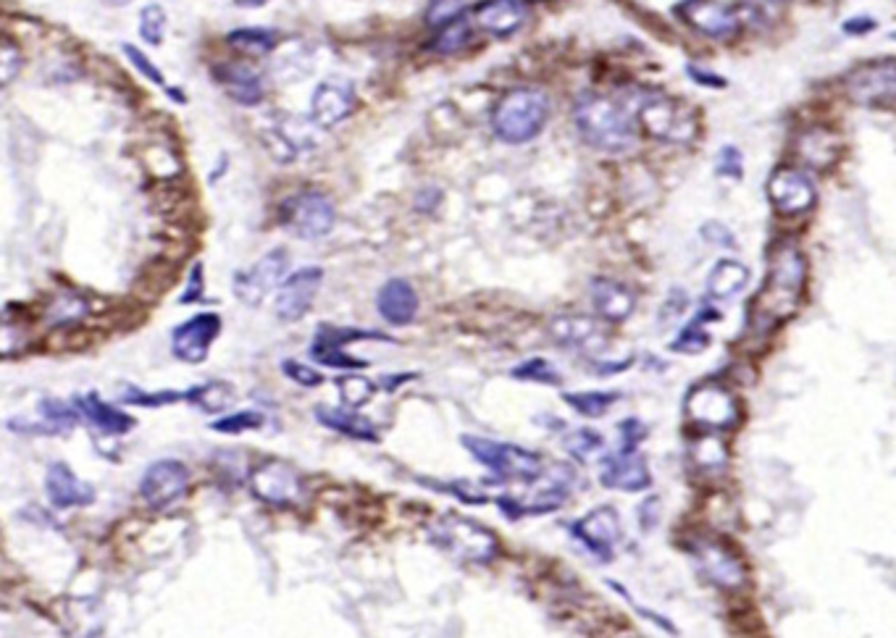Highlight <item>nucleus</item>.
I'll return each instance as SVG.
<instances>
[{"instance_id": "f257e3e1", "label": "nucleus", "mask_w": 896, "mask_h": 638, "mask_svg": "<svg viewBox=\"0 0 896 638\" xmlns=\"http://www.w3.org/2000/svg\"><path fill=\"white\" fill-rule=\"evenodd\" d=\"M807 287V260L794 242L781 240L770 247L768 274L749 305V326L768 337L796 313Z\"/></svg>"}, {"instance_id": "f03ea898", "label": "nucleus", "mask_w": 896, "mask_h": 638, "mask_svg": "<svg viewBox=\"0 0 896 638\" xmlns=\"http://www.w3.org/2000/svg\"><path fill=\"white\" fill-rule=\"evenodd\" d=\"M573 121L586 144L602 153H625L639 140L634 108L616 97L584 92L573 105Z\"/></svg>"}, {"instance_id": "7ed1b4c3", "label": "nucleus", "mask_w": 896, "mask_h": 638, "mask_svg": "<svg viewBox=\"0 0 896 638\" xmlns=\"http://www.w3.org/2000/svg\"><path fill=\"white\" fill-rule=\"evenodd\" d=\"M550 118V97L537 88L505 92L492 111V131L507 144L531 142Z\"/></svg>"}, {"instance_id": "20e7f679", "label": "nucleus", "mask_w": 896, "mask_h": 638, "mask_svg": "<svg viewBox=\"0 0 896 638\" xmlns=\"http://www.w3.org/2000/svg\"><path fill=\"white\" fill-rule=\"evenodd\" d=\"M429 542L466 565H490L499 555V538L494 531L458 512H445L429 525Z\"/></svg>"}, {"instance_id": "39448f33", "label": "nucleus", "mask_w": 896, "mask_h": 638, "mask_svg": "<svg viewBox=\"0 0 896 638\" xmlns=\"http://www.w3.org/2000/svg\"><path fill=\"white\" fill-rule=\"evenodd\" d=\"M460 444L471 452L476 463L484 465L494 473V478H490L486 484H499V482H520V484H533L544 471V460L537 452L524 450L518 444H507V442H494V439L486 437H473V433H463L460 437Z\"/></svg>"}, {"instance_id": "423d86ee", "label": "nucleus", "mask_w": 896, "mask_h": 638, "mask_svg": "<svg viewBox=\"0 0 896 638\" xmlns=\"http://www.w3.org/2000/svg\"><path fill=\"white\" fill-rule=\"evenodd\" d=\"M684 413H687L691 424L710 433L734 431L742 424L739 399L717 381H702V384L691 386L687 403H684Z\"/></svg>"}, {"instance_id": "0eeeda50", "label": "nucleus", "mask_w": 896, "mask_h": 638, "mask_svg": "<svg viewBox=\"0 0 896 638\" xmlns=\"http://www.w3.org/2000/svg\"><path fill=\"white\" fill-rule=\"evenodd\" d=\"M642 127L650 131L655 140L663 142H691L697 135L694 114L684 103L665 97L660 92H642V101L636 108Z\"/></svg>"}, {"instance_id": "6e6552de", "label": "nucleus", "mask_w": 896, "mask_h": 638, "mask_svg": "<svg viewBox=\"0 0 896 638\" xmlns=\"http://www.w3.org/2000/svg\"><path fill=\"white\" fill-rule=\"evenodd\" d=\"M334 221H337V210H334L332 200L315 189H302L282 202V227L298 240H324L332 234Z\"/></svg>"}, {"instance_id": "1a4fd4ad", "label": "nucleus", "mask_w": 896, "mask_h": 638, "mask_svg": "<svg viewBox=\"0 0 896 638\" xmlns=\"http://www.w3.org/2000/svg\"><path fill=\"white\" fill-rule=\"evenodd\" d=\"M364 339L394 341L392 337H387V334H379V332H364V328H353V326L321 324L313 332L308 352H311V358L315 360V363L334 368V371H364V368H368L366 360L351 358V355L345 352V347L351 345V341H364Z\"/></svg>"}, {"instance_id": "9d476101", "label": "nucleus", "mask_w": 896, "mask_h": 638, "mask_svg": "<svg viewBox=\"0 0 896 638\" xmlns=\"http://www.w3.org/2000/svg\"><path fill=\"white\" fill-rule=\"evenodd\" d=\"M687 549L691 560L700 568V573L708 578L710 583H715L717 589L736 591L747 583V570H744L742 560L734 555V549H731L723 538L697 536L691 538Z\"/></svg>"}, {"instance_id": "9b49d317", "label": "nucleus", "mask_w": 896, "mask_h": 638, "mask_svg": "<svg viewBox=\"0 0 896 638\" xmlns=\"http://www.w3.org/2000/svg\"><path fill=\"white\" fill-rule=\"evenodd\" d=\"M250 491L274 508H289L306 497V478L287 460H263L250 473Z\"/></svg>"}, {"instance_id": "f8f14e48", "label": "nucleus", "mask_w": 896, "mask_h": 638, "mask_svg": "<svg viewBox=\"0 0 896 638\" xmlns=\"http://www.w3.org/2000/svg\"><path fill=\"white\" fill-rule=\"evenodd\" d=\"M289 255L282 247L268 250L263 258H259L250 268H242L232 276V289L237 300L248 308H261L274 289L282 287L287 279Z\"/></svg>"}, {"instance_id": "ddd939ff", "label": "nucleus", "mask_w": 896, "mask_h": 638, "mask_svg": "<svg viewBox=\"0 0 896 638\" xmlns=\"http://www.w3.org/2000/svg\"><path fill=\"white\" fill-rule=\"evenodd\" d=\"M847 95L854 103L871 105V108H884V105L896 103V61L894 58H881V61H868L854 66L847 79Z\"/></svg>"}, {"instance_id": "4468645a", "label": "nucleus", "mask_w": 896, "mask_h": 638, "mask_svg": "<svg viewBox=\"0 0 896 638\" xmlns=\"http://www.w3.org/2000/svg\"><path fill=\"white\" fill-rule=\"evenodd\" d=\"M189 468L180 460H156L140 478V499L150 510H169L187 495Z\"/></svg>"}, {"instance_id": "2eb2a0df", "label": "nucleus", "mask_w": 896, "mask_h": 638, "mask_svg": "<svg viewBox=\"0 0 896 638\" xmlns=\"http://www.w3.org/2000/svg\"><path fill=\"white\" fill-rule=\"evenodd\" d=\"M678 16L694 32L710 39H721V43L739 37L742 32L739 11L726 3H717V0H684L678 5Z\"/></svg>"}, {"instance_id": "dca6fc26", "label": "nucleus", "mask_w": 896, "mask_h": 638, "mask_svg": "<svg viewBox=\"0 0 896 638\" xmlns=\"http://www.w3.org/2000/svg\"><path fill=\"white\" fill-rule=\"evenodd\" d=\"M221 334L219 313H197L171 332V352L189 366L206 363L210 345Z\"/></svg>"}, {"instance_id": "f3484780", "label": "nucleus", "mask_w": 896, "mask_h": 638, "mask_svg": "<svg viewBox=\"0 0 896 638\" xmlns=\"http://www.w3.org/2000/svg\"><path fill=\"white\" fill-rule=\"evenodd\" d=\"M768 197L776 213L802 216L815 206V184L800 169H776L768 179Z\"/></svg>"}, {"instance_id": "a211bd4d", "label": "nucleus", "mask_w": 896, "mask_h": 638, "mask_svg": "<svg viewBox=\"0 0 896 638\" xmlns=\"http://www.w3.org/2000/svg\"><path fill=\"white\" fill-rule=\"evenodd\" d=\"M571 534L584 544L591 555L599 557L602 562L612 560L616 544L621 542V518H618L616 508L605 504V508L591 510L582 521L571 525Z\"/></svg>"}, {"instance_id": "6ab92c4d", "label": "nucleus", "mask_w": 896, "mask_h": 638, "mask_svg": "<svg viewBox=\"0 0 896 638\" xmlns=\"http://www.w3.org/2000/svg\"><path fill=\"white\" fill-rule=\"evenodd\" d=\"M355 111V84L345 77L324 79L313 90L311 121L319 129H332Z\"/></svg>"}, {"instance_id": "aec40b11", "label": "nucleus", "mask_w": 896, "mask_h": 638, "mask_svg": "<svg viewBox=\"0 0 896 638\" xmlns=\"http://www.w3.org/2000/svg\"><path fill=\"white\" fill-rule=\"evenodd\" d=\"M321 285H324V268L319 266H306L289 274L276 294V315L282 321H300L311 311Z\"/></svg>"}, {"instance_id": "412c9836", "label": "nucleus", "mask_w": 896, "mask_h": 638, "mask_svg": "<svg viewBox=\"0 0 896 638\" xmlns=\"http://www.w3.org/2000/svg\"><path fill=\"white\" fill-rule=\"evenodd\" d=\"M599 482L605 489L616 491H642L652 484V473L647 460L639 455L631 446H621L616 455H608L602 460L599 468Z\"/></svg>"}, {"instance_id": "4be33fe9", "label": "nucleus", "mask_w": 896, "mask_h": 638, "mask_svg": "<svg viewBox=\"0 0 896 638\" xmlns=\"http://www.w3.org/2000/svg\"><path fill=\"white\" fill-rule=\"evenodd\" d=\"M45 495H48V502L56 510H69V508H88V504L95 502V486L90 482H82L69 465L56 460V463L48 465V473H45Z\"/></svg>"}, {"instance_id": "5701e85b", "label": "nucleus", "mask_w": 896, "mask_h": 638, "mask_svg": "<svg viewBox=\"0 0 896 638\" xmlns=\"http://www.w3.org/2000/svg\"><path fill=\"white\" fill-rule=\"evenodd\" d=\"M573 484H576V473L571 465L552 463L542 471V476L533 482V497L520 499L526 508V515H539V512H552L565 502L571 495Z\"/></svg>"}, {"instance_id": "b1692460", "label": "nucleus", "mask_w": 896, "mask_h": 638, "mask_svg": "<svg viewBox=\"0 0 896 638\" xmlns=\"http://www.w3.org/2000/svg\"><path fill=\"white\" fill-rule=\"evenodd\" d=\"M550 334L560 347L578 352H597L608 345L605 328L595 318H586V315H558V318H552Z\"/></svg>"}, {"instance_id": "393cba45", "label": "nucleus", "mask_w": 896, "mask_h": 638, "mask_svg": "<svg viewBox=\"0 0 896 638\" xmlns=\"http://www.w3.org/2000/svg\"><path fill=\"white\" fill-rule=\"evenodd\" d=\"M377 311L390 326H411L418 315V292L407 279L384 281L377 294Z\"/></svg>"}, {"instance_id": "a878e982", "label": "nucleus", "mask_w": 896, "mask_h": 638, "mask_svg": "<svg viewBox=\"0 0 896 638\" xmlns=\"http://www.w3.org/2000/svg\"><path fill=\"white\" fill-rule=\"evenodd\" d=\"M476 22L494 37H510L529 22V0H486L476 9Z\"/></svg>"}, {"instance_id": "bb28decb", "label": "nucleus", "mask_w": 896, "mask_h": 638, "mask_svg": "<svg viewBox=\"0 0 896 638\" xmlns=\"http://www.w3.org/2000/svg\"><path fill=\"white\" fill-rule=\"evenodd\" d=\"M39 410V424H26V420H9V429L19 433H43V437H66V433L74 431V426L79 424V410L77 405H66L61 399L45 397L39 399L37 405Z\"/></svg>"}, {"instance_id": "cd10ccee", "label": "nucleus", "mask_w": 896, "mask_h": 638, "mask_svg": "<svg viewBox=\"0 0 896 638\" xmlns=\"http://www.w3.org/2000/svg\"><path fill=\"white\" fill-rule=\"evenodd\" d=\"M74 405H77L79 416L88 420L92 429L101 431L103 437H124V433H129L131 429H135V418H131L129 413L103 403L95 392L77 394Z\"/></svg>"}, {"instance_id": "c85d7f7f", "label": "nucleus", "mask_w": 896, "mask_h": 638, "mask_svg": "<svg viewBox=\"0 0 896 638\" xmlns=\"http://www.w3.org/2000/svg\"><path fill=\"white\" fill-rule=\"evenodd\" d=\"M315 420L326 426L329 431H337L342 437L355 439V442H379V429L366 416H360L355 407H334V405H315Z\"/></svg>"}, {"instance_id": "c756f323", "label": "nucleus", "mask_w": 896, "mask_h": 638, "mask_svg": "<svg viewBox=\"0 0 896 638\" xmlns=\"http://www.w3.org/2000/svg\"><path fill=\"white\" fill-rule=\"evenodd\" d=\"M214 77L219 79L227 95L240 105H259L266 95L261 74L248 63H219L214 69Z\"/></svg>"}, {"instance_id": "7c9ffc66", "label": "nucleus", "mask_w": 896, "mask_h": 638, "mask_svg": "<svg viewBox=\"0 0 896 638\" xmlns=\"http://www.w3.org/2000/svg\"><path fill=\"white\" fill-rule=\"evenodd\" d=\"M591 305L599 313V318L610 324H621L629 318L636 308V294L629 287L616 279H595L591 281Z\"/></svg>"}, {"instance_id": "2f4dec72", "label": "nucleus", "mask_w": 896, "mask_h": 638, "mask_svg": "<svg viewBox=\"0 0 896 638\" xmlns=\"http://www.w3.org/2000/svg\"><path fill=\"white\" fill-rule=\"evenodd\" d=\"M749 285V268L739 260H717L708 276V294L715 300H734Z\"/></svg>"}, {"instance_id": "473e14b6", "label": "nucleus", "mask_w": 896, "mask_h": 638, "mask_svg": "<svg viewBox=\"0 0 896 638\" xmlns=\"http://www.w3.org/2000/svg\"><path fill=\"white\" fill-rule=\"evenodd\" d=\"M184 403L195 405L197 410L214 416V413H223L234 403V386L219 379L206 381V384H197L193 390H187V399H184Z\"/></svg>"}, {"instance_id": "72a5a7b5", "label": "nucleus", "mask_w": 896, "mask_h": 638, "mask_svg": "<svg viewBox=\"0 0 896 638\" xmlns=\"http://www.w3.org/2000/svg\"><path fill=\"white\" fill-rule=\"evenodd\" d=\"M796 150H800L802 161L809 163L813 169H828L836 161V153H839V144L828 131L823 129H809L800 137L796 142Z\"/></svg>"}, {"instance_id": "f704fd0d", "label": "nucleus", "mask_w": 896, "mask_h": 638, "mask_svg": "<svg viewBox=\"0 0 896 638\" xmlns=\"http://www.w3.org/2000/svg\"><path fill=\"white\" fill-rule=\"evenodd\" d=\"M708 321H721V313L715 311V308H708L704 305L700 315H697L694 321H691L689 326H684V332L678 334V337L670 341V350L676 352H687V355H697L702 350H708L710 347V332H708Z\"/></svg>"}, {"instance_id": "c9c22d12", "label": "nucleus", "mask_w": 896, "mask_h": 638, "mask_svg": "<svg viewBox=\"0 0 896 638\" xmlns=\"http://www.w3.org/2000/svg\"><path fill=\"white\" fill-rule=\"evenodd\" d=\"M689 460H691V465L700 468L702 473H717L726 468L728 452H726V446H723L721 439L700 437L689 446Z\"/></svg>"}, {"instance_id": "e433bc0d", "label": "nucleus", "mask_w": 896, "mask_h": 638, "mask_svg": "<svg viewBox=\"0 0 896 638\" xmlns=\"http://www.w3.org/2000/svg\"><path fill=\"white\" fill-rule=\"evenodd\" d=\"M621 394L618 392H565V405H571L578 416L584 418H599L618 403Z\"/></svg>"}, {"instance_id": "4c0bfd02", "label": "nucleus", "mask_w": 896, "mask_h": 638, "mask_svg": "<svg viewBox=\"0 0 896 638\" xmlns=\"http://www.w3.org/2000/svg\"><path fill=\"white\" fill-rule=\"evenodd\" d=\"M468 39H471V24H468L466 16H458L445 26H439L437 35L429 43V50L439 53V56H452V53L463 48Z\"/></svg>"}, {"instance_id": "58836bf2", "label": "nucleus", "mask_w": 896, "mask_h": 638, "mask_svg": "<svg viewBox=\"0 0 896 638\" xmlns=\"http://www.w3.org/2000/svg\"><path fill=\"white\" fill-rule=\"evenodd\" d=\"M229 45L237 50L248 53V56H266V53L274 50L276 45V35L268 30H234L229 32Z\"/></svg>"}, {"instance_id": "ea45409f", "label": "nucleus", "mask_w": 896, "mask_h": 638, "mask_svg": "<svg viewBox=\"0 0 896 638\" xmlns=\"http://www.w3.org/2000/svg\"><path fill=\"white\" fill-rule=\"evenodd\" d=\"M84 313H88V302L79 298V294L61 292L48 308V321L50 326H71L79 318H84Z\"/></svg>"}, {"instance_id": "a19ab883", "label": "nucleus", "mask_w": 896, "mask_h": 638, "mask_svg": "<svg viewBox=\"0 0 896 638\" xmlns=\"http://www.w3.org/2000/svg\"><path fill=\"white\" fill-rule=\"evenodd\" d=\"M563 446H565V452H568L573 460H578V463H586V460H591L599 450H602L605 439H602V433H597L591 429H576V431L565 433Z\"/></svg>"}, {"instance_id": "79ce46f5", "label": "nucleus", "mask_w": 896, "mask_h": 638, "mask_svg": "<svg viewBox=\"0 0 896 638\" xmlns=\"http://www.w3.org/2000/svg\"><path fill=\"white\" fill-rule=\"evenodd\" d=\"M510 376L516 381H537V384H547V386L560 384V373L552 368V363H547L544 358H529L526 363L513 368Z\"/></svg>"}, {"instance_id": "37998d69", "label": "nucleus", "mask_w": 896, "mask_h": 638, "mask_svg": "<svg viewBox=\"0 0 896 638\" xmlns=\"http://www.w3.org/2000/svg\"><path fill=\"white\" fill-rule=\"evenodd\" d=\"M337 390L342 394V403L358 410V407L371 403L374 390H377V386H374L371 381L364 379V376H340L337 379Z\"/></svg>"}, {"instance_id": "c03bdc74", "label": "nucleus", "mask_w": 896, "mask_h": 638, "mask_svg": "<svg viewBox=\"0 0 896 638\" xmlns=\"http://www.w3.org/2000/svg\"><path fill=\"white\" fill-rule=\"evenodd\" d=\"M166 35V11L158 3L145 5L140 13V37L148 45H161Z\"/></svg>"}, {"instance_id": "a18cd8bd", "label": "nucleus", "mask_w": 896, "mask_h": 638, "mask_svg": "<svg viewBox=\"0 0 896 638\" xmlns=\"http://www.w3.org/2000/svg\"><path fill=\"white\" fill-rule=\"evenodd\" d=\"M263 424H266L263 413H259V410H240V413H232V416H227V418L214 420V424H210V429L219 431V433H242V431L261 429Z\"/></svg>"}, {"instance_id": "49530a36", "label": "nucleus", "mask_w": 896, "mask_h": 638, "mask_svg": "<svg viewBox=\"0 0 896 638\" xmlns=\"http://www.w3.org/2000/svg\"><path fill=\"white\" fill-rule=\"evenodd\" d=\"M187 399V392H142L137 386H127L122 403L137 405V407H163Z\"/></svg>"}, {"instance_id": "de8ad7c7", "label": "nucleus", "mask_w": 896, "mask_h": 638, "mask_svg": "<svg viewBox=\"0 0 896 638\" xmlns=\"http://www.w3.org/2000/svg\"><path fill=\"white\" fill-rule=\"evenodd\" d=\"M282 371H285V376L289 381L306 386V390H315V386L324 384V373H319L311 366L300 363V360H285V363H282Z\"/></svg>"}, {"instance_id": "09e8293b", "label": "nucleus", "mask_w": 896, "mask_h": 638, "mask_svg": "<svg viewBox=\"0 0 896 638\" xmlns=\"http://www.w3.org/2000/svg\"><path fill=\"white\" fill-rule=\"evenodd\" d=\"M466 0H434L429 5V11H426V24L432 26V30H439V26H445L447 22H452V19L460 16V11H463Z\"/></svg>"}, {"instance_id": "8fccbe9b", "label": "nucleus", "mask_w": 896, "mask_h": 638, "mask_svg": "<svg viewBox=\"0 0 896 638\" xmlns=\"http://www.w3.org/2000/svg\"><path fill=\"white\" fill-rule=\"evenodd\" d=\"M122 53L129 58L131 66H135V69L140 71L142 77H148L150 82L158 84V88H163V84H166V79H163L161 71H158V66H156L153 61H150V58L145 56V53H142L140 48H135V45L124 43V45H122Z\"/></svg>"}, {"instance_id": "3c124183", "label": "nucleus", "mask_w": 896, "mask_h": 638, "mask_svg": "<svg viewBox=\"0 0 896 638\" xmlns=\"http://www.w3.org/2000/svg\"><path fill=\"white\" fill-rule=\"evenodd\" d=\"M203 292H206V274H203V263H195V266L189 268L187 292L182 294L180 302L182 305H193V302L203 300Z\"/></svg>"}, {"instance_id": "603ef678", "label": "nucleus", "mask_w": 896, "mask_h": 638, "mask_svg": "<svg viewBox=\"0 0 896 638\" xmlns=\"http://www.w3.org/2000/svg\"><path fill=\"white\" fill-rule=\"evenodd\" d=\"M717 174L742 179V153L734 148V144H726V148L717 153Z\"/></svg>"}, {"instance_id": "864d4df0", "label": "nucleus", "mask_w": 896, "mask_h": 638, "mask_svg": "<svg viewBox=\"0 0 896 638\" xmlns=\"http://www.w3.org/2000/svg\"><path fill=\"white\" fill-rule=\"evenodd\" d=\"M16 71H22V53L13 48L11 39L3 43V84H11Z\"/></svg>"}, {"instance_id": "5fc2aeb1", "label": "nucleus", "mask_w": 896, "mask_h": 638, "mask_svg": "<svg viewBox=\"0 0 896 638\" xmlns=\"http://www.w3.org/2000/svg\"><path fill=\"white\" fill-rule=\"evenodd\" d=\"M618 431H621V437H623V446H631V450H636V444L642 442L644 433H647V429L642 426V420H636V418L623 420V424L618 426Z\"/></svg>"}, {"instance_id": "6e6d98bb", "label": "nucleus", "mask_w": 896, "mask_h": 638, "mask_svg": "<svg viewBox=\"0 0 896 638\" xmlns=\"http://www.w3.org/2000/svg\"><path fill=\"white\" fill-rule=\"evenodd\" d=\"M702 236H704V240H710V242H717V245L736 247L734 234H731L726 227H721V223H715V221L704 223V227H702Z\"/></svg>"}, {"instance_id": "4d7b16f0", "label": "nucleus", "mask_w": 896, "mask_h": 638, "mask_svg": "<svg viewBox=\"0 0 896 638\" xmlns=\"http://www.w3.org/2000/svg\"><path fill=\"white\" fill-rule=\"evenodd\" d=\"M684 311H687V294L674 289L670 300L660 308V313H665V315H660V321H663V324H668L670 318H678V315H681Z\"/></svg>"}, {"instance_id": "13d9d810", "label": "nucleus", "mask_w": 896, "mask_h": 638, "mask_svg": "<svg viewBox=\"0 0 896 638\" xmlns=\"http://www.w3.org/2000/svg\"><path fill=\"white\" fill-rule=\"evenodd\" d=\"M689 77L694 79L697 84H708V88H715V90L726 88V79L710 74V71H700V69H697V66H689Z\"/></svg>"}, {"instance_id": "bf43d9fd", "label": "nucleus", "mask_w": 896, "mask_h": 638, "mask_svg": "<svg viewBox=\"0 0 896 638\" xmlns=\"http://www.w3.org/2000/svg\"><path fill=\"white\" fill-rule=\"evenodd\" d=\"M875 30V19H868V16H858V19H849L845 24V32L849 35H865V32H873Z\"/></svg>"}, {"instance_id": "052dcab7", "label": "nucleus", "mask_w": 896, "mask_h": 638, "mask_svg": "<svg viewBox=\"0 0 896 638\" xmlns=\"http://www.w3.org/2000/svg\"><path fill=\"white\" fill-rule=\"evenodd\" d=\"M783 3H786V0H757V5H766V9H768V5H770V9H779V5H783Z\"/></svg>"}, {"instance_id": "680f3d73", "label": "nucleus", "mask_w": 896, "mask_h": 638, "mask_svg": "<svg viewBox=\"0 0 896 638\" xmlns=\"http://www.w3.org/2000/svg\"><path fill=\"white\" fill-rule=\"evenodd\" d=\"M122 3H124V0H122Z\"/></svg>"}, {"instance_id": "e2e57ef3", "label": "nucleus", "mask_w": 896, "mask_h": 638, "mask_svg": "<svg viewBox=\"0 0 896 638\" xmlns=\"http://www.w3.org/2000/svg\"><path fill=\"white\" fill-rule=\"evenodd\" d=\"M894 37H896V35H894Z\"/></svg>"}]
</instances>
